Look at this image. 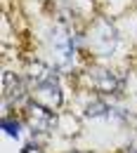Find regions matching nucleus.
Listing matches in <instances>:
<instances>
[{"label":"nucleus","instance_id":"1","mask_svg":"<svg viewBox=\"0 0 137 153\" xmlns=\"http://www.w3.org/2000/svg\"><path fill=\"white\" fill-rule=\"evenodd\" d=\"M57 68H50L45 64H33L28 71V80H31V90L36 101L50 106V108H59L64 101V92L57 80Z\"/></svg>","mask_w":137,"mask_h":153},{"label":"nucleus","instance_id":"6","mask_svg":"<svg viewBox=\"0 0 137 153\" xmlns=\"http://www.w3.org/2000/svg\"><path fill=\"white\" fill-rule=\"evenodd\" d=\"M2 92H5V101H12V104H21L24 97H26V85L17 73H5L2 76Z\"/></svg>","mask_w":137,"mask_h":153},{"label":"nucleus","instance_id":"5","mask_svg":"<svg viewBox=\"0 0 137 153\" xmlns=\"http://www.w3.org/2000/svg\"><path fill=\"white\" fill-rule=\"evenodd\" d=\"M90 82H92V87L99 94H104V97L121 94L123 87H125V80L111 68H92L90 71Z\"/></svg>","mask_w":137,"mask_h":153},{"label":"nucleus","instance_id":"8","mask_svg":"<svg viewBox=\"0 0 137 153\" xmlns=\"http://www.w3.org/2000/svg\"><path fill=\"white\" fill-rule=\"evenodd\" d=\"M123 153H137V144H128V146H125V151Z\"/></svg>","mask_w":137,"mask_h":153},{"label":"nucleus","instance_id":"2","mask_svg":"<svg viewBox=\"0 0 137 153\" xmlns=\"http://www.w3.org/2000/svg\"><path fill=\"white\" fill-rule=\"evenodd\" d=\"M52 50L57 54L55 68H69L73 64L76 54L80 52V36L69 26H59L52 33Z\"/></svg>","mask_w":137,"mask_h":153},{"label":"nucleus","instance_id":"3","mask_svg":"<svg viewBox=\"0 0 137 153\" xmlns=\"http://www.w3.org/2000/svg\"><path fill=\"white\" fill-rule=\"evenodd\" d=\"M24 108H26V125L33 134H50L57 127L55 108H50L40 101H28Z\"/></svg>","mask_w":137,"mask_h":153},{"label":"nucleus","instance_id":"4","mask_svg":"<svg viewBox=\"0 0 137 153\" xmlns=\"http://www.w3.org/2000/svg\"><path fill=\"white\" fill-rule=\"evenodd\" d=\"M116 45H118V33L116 28L111 26L109 19H99L90 33V47L97 52L99 57H111L116 52Z\"/></svg>","mask_w":137,"mask_h":153},{"label":"nucleus","instance_id":"7","mask_svg":"<svg viewBox=\"0 0 137 153\" xmlns=\"http://www.w3.org/2000/svg\"><path fill=\"white\" fill-rule=\"evenodd\" d=\"M0 125H2V130H5L7 137H12V139H21V134H24V125H21V120H17V115H2Z\"/></svg>","mask_w":137,"mask_h":153},{"label":"nucleus","instance_id":"9","mask_svg":"<svg viewBox=\"0 0 137 153\" xmlns=\"http://www.w3.org/2000/svg\"><path fill=\"white\" fill-rule=\"evenodd\" d=\"M71 153H83V151H71Z\"/></svg>","mask_w":137,"mask_h":153}]
</instances>
